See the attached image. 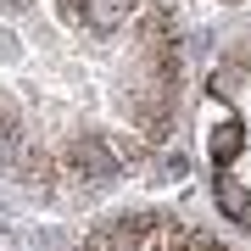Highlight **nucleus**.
Returning a JSON list of instances; mask_svg holds the SVG:
<instances>
[{"label": "nucleus", "instance_id": "f257e3e1", "mask_svg": "<svg viewBox=\"0 0 251 251\" xmlns=\"http://www.w3.org/2000/svg\"><path fill=\"white\" fill-rule=\"evenodd\" d=\"M145 229H151V218H123V224H106L100 234H90V246L84 251H145Z\"/></svg>", "mask_w": 251, "mask_h": 251}, {"label": "nucleus", "instance_id": "f03ea898", "mask_svg": "<svg viewBox=\"0 0 251 251\" xmlns=\"http://www.w3.org/2000/svg\"><path fill=\"white\" fill-rule=\"evenodd\" d=\"M218 206H224V218H234V224H251V190L234 179V173H218Z\"/></svg>", "mask_w": 251, "mask_h": 251}]
</instances>
